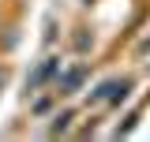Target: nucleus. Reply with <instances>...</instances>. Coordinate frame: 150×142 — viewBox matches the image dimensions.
I'll use <instances>...</instances> for the list:
<instances>
[{
  "label": "nucleus",
  "mask_w": 150,
  "mask_h": 142,
  "mask_svg": "<svg viewBox=\"0 0 150 142\" xmlns=\"http://www.w3.org/2000/svg\"><path fill=\"white\" fill-rule=\"evenodd\" d=\"M0 82H4V71H0Z\"/></svg>",
  "instance_id": "f257e3e1"
}]
</instances>
